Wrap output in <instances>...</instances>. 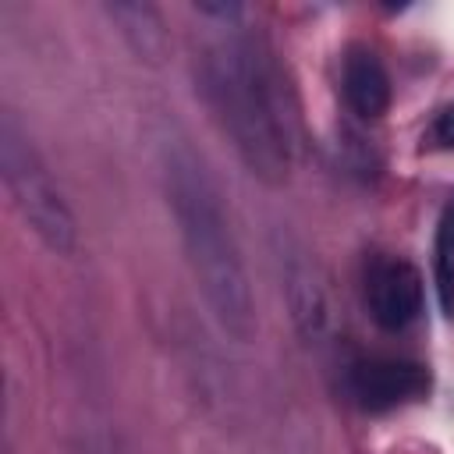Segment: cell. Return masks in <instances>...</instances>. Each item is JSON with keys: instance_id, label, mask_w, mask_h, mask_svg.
Here are the masks:
<instances>
[{"instance_id": "1", "label": "cell", "mask_w": 454, "mask_h": 454, "mask_svg": "<svg viewBox=\"0 0 454 454\" xmlns=\"http://www.w3.org/2000/svg\"><path fill=\"white\" fill-rule=\"evenodd\" d=\"M195 74L213 121L248 174L266 184H284L294 163V121L280 71L259 39L223 25L220 35L202 43Z\"/></svg>"}, {"instance_id": "8", "label": "cell", "mask_w": 454, "mask_h": 454, "mask_svg": "<svg viewBox=\"0 0 454 454\" xmlns=\"http://www.w3.org/2000/svg\"><path fill=\"white\" fill-rule=\"evenodd\" d=\"M429 138H433L440 149H454V103H450V106H443V110L436 114Z\"/></svg>"}, {"instance_id": "5", "label": "cell", "mask_w": 454, "mask_h": 454, "mask_svg": "<svg viewBox=\"0 0 454 454\" xmlns=\"http://www.w3.org/2000/svg\"><path fill=\"white\" fill-rule=\"evenodd\" d=\"M348 394L362 411H394L429 394V372L408 358H362L348 369Z\"/></svg>"}, {"instance_id": "4", "label": "cell", "mask_w": 454, "mask_h": 454, "mask_svg": "<svg viewBox=\"0 0 454 454\" xmlns=\"http://www.w3.org/2000/svg\"><path fill=\"white\" fill-rule=\"evenodd\" d=\"M365 309L369 316L376 319V326L390 330V333H401L408 326L419 323L422 316V294H426V284H422V273L408 262V259H397V255H376L369 266H365Z\"/></svg>"}, {"instance_id": "6", "label": "cell", "mask_w": 454, "mask_h": 454, "mask_svg": "<svg viewBox=\"0 0 454 454\" xmlns=\"http://www.w3.org/2000/svg\"><path fill=\"white\" fill-rule=\"evenodd\" d=\"M340 85H344L348 106H351L358 117H365V121L383 117L387 106H390V96H394L390 74H387L383 60H380L372 50H365V46L348 50L344 71H340Z\"/></svg>"}, {"instance_id": "3", "label": "cell", "mask_w": 454, "mask_h": 454, "mask_svg": "<svg viewBox=\"0 0 454 454\" xmlns=\"http://www.w3.org/2000/svg\"><path fill=\"white\" fill-rule=\"evenodd\" d=\"M0 167H4V184H7L18 213L32 227V234L57 255H71L78 245L74 216H71L60 188L53 184L46 163L39 160L32 142L21 135V128L14 124L11 114L4 117V128H0Z\"/></svg>"}, {"instance_id": "7", "label": "cell", "mask_w": 454, "mask_h": 454, "mask_svg": "<svg viewBox=\"0 0 454 454\" xmlns=\"http://www.w3.org/2000/svg\"><path fill=\"white\" fill-rule=\"evenodd\" d=\"M433 273H436V291H440L443 312H454V202L447 206V213H443V220L436 227Z\"/></svg>"}, {"instance_id": "2", "label": "cell", "mask_w": 454, "mask_h": 454, "mask_svg": "<svg viewBox=\"0 0 454 454\" xmlns=\"http://www.w3.org/2000/svg\"><path fill=\"white\" fill-rule=\"evenodd\" d=\"M167 195L188 270L195 277V287L209 316L234 340H248L255 333V301H252L248 270L206 163L184 145H177L167 156Z\"/></svg>"}]
</instances>
